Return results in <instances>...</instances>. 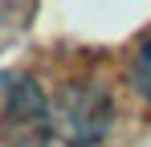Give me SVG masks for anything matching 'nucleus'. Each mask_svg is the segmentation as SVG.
I'll return each mask as SVG.
<instances>
[{
  "label": "nucleus",
  "mask_w": 151,
  "mask_h": 147,
  "mask_svg": "<svg viewBox=\"0 0 151 147\" xmlns=\"http://www.w3.org/2000/svg\"><path fill=\"white\" fill-rule=\"evenodd\" d=\"M131 86H135V94H143L151 102V37L139 45L135 61H131Z\"/></svg>",
  "instance_id": "7ed1b4c3"
},
{
  "label": "nucleus",
  "mask_w": 151,
  "mask_h": 147,
  "mask_svg": "<svg viewBox=\"0 0 151 147\" xmlns=\"http://www.w3.org/2000/svg\"><path fill=\"white\" fill-rule=\"evenodd\" d=\"M114 119V106H110V98L102 86L94 82H86V86H74V90H65L61 98V106H57V122H61V135L70 139V143H98L102 135H106V127Z\"/></svg>",
  "instance_id": "f03ea898"
},
{
  "label": "nucleus",
  "mask_w": 151,
  "mask_h": 147,
  "mask_svg": "<svg viewBox=\"0 0 151 147\" xmlns=\"http://www.w3.org/2000/svg\"><path fill=\"white\" fill-rule=\"evenodd\" d=\"M0 127L21 147H37L49 139L53 115L33 78H25V74H4L0 78Z\"/></svg>",
  "instance_id": "f257e3e1"
}]
</instances>
